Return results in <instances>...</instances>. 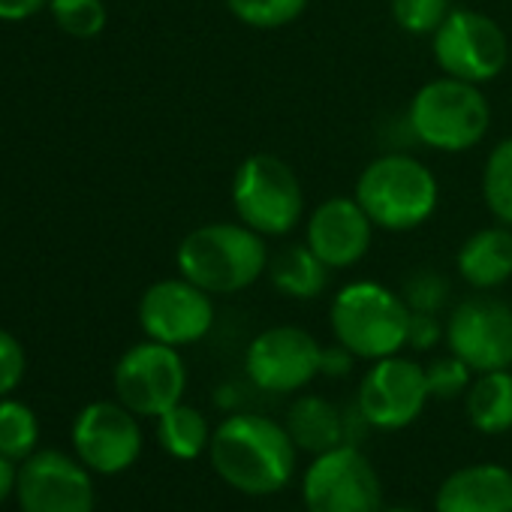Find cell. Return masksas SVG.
I'll use <instances>...</instances> for the list:
<instances>
[{
    "label": "cell",
    "instance_id": "cell-1",
    "mask_svg": "<svg viewBox=\"0 0 512 512\" xmlns=\"http://www.w3.org/2000/svg\"><path fill=\"white\" fill-rule=\"evenodd\" d=\"M208 461L229 488L247 497H269L293 482L299 446L284 422L241 410L211 431Z\"/></svg>",
    "mask_w": 512,
    "mask_h": 512
},
{
    "label": "cell",
    "instance_id": "cell-2",
    "mask_svg": "<svg viewBox=\"0 0 512 512\" xmlns=\"http://www.w3.org/2000/svg\"><path fill=\"white\" fill-rule=\"evenodd\" d=\"M269 244L241 220H214L190 229L178 250V275L211 296H235L253 287L269 269Z\"/></svg>",
    "mask_w": 512,
    "mask_h": 512
},
{
    "label": "cell",
    "instance_id": "cell-3",
    "mask_svg": "<svg viewBox=\"0 0 512 512\" xmlns=\"http://www.w3.org/2000/svg\"><path fill=\"white\" fill-rule=\"evenodd\" d=\"M353 196L377 229L410 232L437 211L440 184L434 172L413 154L389 151L374 157L359 172Z\"/></svg>",
    "mask_w": 512,
    "mask_h": 512
},
{
    "label": "cell",
    "instance_id": "cell-4",
    "mask_svg": "<svg viewBox=\"0 0 512 512\" xmlns=\"http://www.w3.org/2000/svg\"><path fill=\"white\" fill-rule=\"evenodd\" d=\"M491 127V106L482 85L452 76L425 82L407 106L410 136L440 154H461L476 148Z\"/></svg>",
    "mask_w": 512,
    "mask_h": 512
},
{
    "label": "cell",
    "instance_id": "cell-5",
    "mask_svg": "<svg viewBox=\"0 0 512 512\" xmlns=\"http://www.w3.org/2000/svg\"><path fill=\"white\" fill-rule=\"evenodd\" d=\"M410 308L401 293L377 281H353L341 287L329 308L332 338L356 359L377 362L407 347Z\"/></svg>",
    "mask_w": 512,
    "mask_h": 512
},
{
    "label": "cell",
    "instance_id": "cell-6",
    "mask_svg": "<svg viewBox=\"0 0 512 512\" xmlns=\"http://www.w3.org/2000/svg\"><path fill=\"white\" fill-rule=\"evenodd\" d=\"M235 220L263 238L290 235L305 217V190L296 169L278 154H250L232 175Z\"/></svg>",
    "mask_w": 512,
    "mask_h": 512
},
{
    "label": "cell",
    "instance_id": "cell-7",
    "mask_svg": "<svg viewBox=\"0 0 512 512\" xmlns=\"http://www.w3.org/2000/svg\"><path fill=\"white\" fill-rule=\"evenodd\" d=\"M302 503L308 512H383V482L356 443H341L311 458Z\"/></svg>",
    "mask_w": 512,
    "mask_h": 512
},
{
    "label": "cell",
    "instance_id": "cell-8",
    "mask_svg": "<svg viewBox=\"0 0 512 512\" xmlns=\"http://www.w3.org/2000/svg\"><path fill=\"white\" fill-rule=\"evenodd\" d=\"M434 64L443 76L488 85L509 64V37L485 13L452 10L431 37Z\"/></svg>",
    "mask_w": 512,
    "mask_h": 512
},
{
    "label": "cell",
    "instance_id": "cell-9",
    "mask_svg": "<svg viewBox=\"0 0 512 512\" xmlns=\"http://www.w3.org/2000/svg\"><path fill=\"white\" fill-rule=\"evenodd\" d=\"M112 383H115V395L124 407H130L136 416L157 419L184 401L187 365H184L178 347L148 338L142 344H133L118 359Z\"/></svg>",
    "mask_w": 512,
    "mask_h": 512
},
{
    "label": "cell",
    "instance_id": "cell-10",
    "mask_svg": "<svg viewBox=\"0 0 512 512\" xmlns=\"http://www.w3.org/2000/svg\"><path fill=\"white\" fill-rule=\"evenodd\" d=\"M323 344L302 326H272L244 350L247 380L272 395H293L320 377Z\"/></svg>",
    "mask_w": 512,
    "mask_h": 512
},
{
    "label": "cell",
    "instance_id": "cell-11",
    "mask_svg": "<svg viewBox=\"0 0 512 512\" xmlns=\"http://www.w3.org/2000/svg\"><path fill=\"white\" fill-rule=\"evenodd\" d=\"M431 401L425 365L395 353L371 362L359 383L356 407L374 431L410 428Z\"/></svg>",
    "mask_w": 512,
    "mask_h": 512
},
{
    "label": "cell",
    "instance_id": "cell-12",
    "mask_svg": "<svg viewBox=\"0 0 512 512\" xmlns=\"http://www.w3.org/2000/svg\"><path fill=\"white\" fill-rule=\"evenodd\" d=\"M446 347L473 374L503 371L512 365V305L476 293L458 302L446 320Z\"/></svg>",
    "mask_w": 512,
    "mask_h": 512
},
{
    "label": "cell",
    "instance_id": "cell-13",
    "mask_svg": "<svg viewBox=\"0 0 512 512\" xmlns=\"http://www.w3.org/2000/svg\"><path fill=\"white\" fill-rule=\"evenodd\" d=\"M76 458L100 476L130 470L142 455V428L130 407L121 401H94L79 410L73 422Z\"/></svg>",
    "mask_w": 512,
    "mask_h": 512
},
{
    "label": "cell",
    "instance_id": "cell-14",
    "mask_svg": "<svg viewBox=\"0 0 512 512\" xmlns=\"http://www.w3.org/2000/svg\"><path fill=\"white\" fill-rule=\"evenodd\" d=\"M139 326L145 338L190 347L202 341L214 326V296L190 284L187 278H166L151 284L139 299Z\"/></svg>",
    "mask_w": 512,
    "mask_h": 512
},
{
    "label": "cell",
    "instance_id": "cell-15",
    "mask_svg": "<svg viewBox=\"0 0 512 512\" xmlns=\"http://www.w3.org/2000/svg\"><path fill=\"white\" fill-rule=\"evenodd\" d=\"M16 500L22 512H94V479L79 458L37 449L19 467Z\"/></svg>",
    "mask_w": 512,
    "mask_h": 512
},
{
    "label": "cell",
    "instance_id": "cell-16",
    "mask_svg": "<svg viewBox=\"0 0 512 512\" xmlns=\"http://www.w3.org/2000/svg\"><path fill=\"white\" fill-rule=\"evenodd\" d=\"M374 229L377 226L356 202V196H329L308 214L305 244L332 272L353 269L371 250Z\"/></svg>",
    "mask_w": 512,
    "mask_h": 512
},
{
    "label": "cell",
    "instance_id": "cell-17",
    "mask_svg": "<svg viewBox=\"0 0 512 512\" xmlns=\"http://www.w3.org/2000/svg\"><path fill=\"white\" fill-rule=\"evenodd\" d=\"M434 512H512V470L494 461L452 470L434 494Z\"/></svg>",
    "mask_w": 512,
    "mask_h": 512
},
{
    "label": "cell",
    "instance_id": "cell-18",
    "mask_svg": "<svg viewBox=\"0 0 512 512\" xmlns=\"http://www.w3.org/2000/svg\"><path fill=\"white\" fill-rule=\"evenodd\" d=\"M455 269L470 290L491 293L512 278V226H482L464 238L455 253Z\"/></svg>",
    "mask_w": 512,
    "mask_h": 512
},
{
    "label": "cell",
    "instance_id": "cell-19",
    "mask_svg": "<svg viewBox=\"0 0 512 512\" xmlns=\"http://www.w3.org/2000/svg\"><path fill=\"white\" fill-rule=\"evenodd\" d=\"M284 425H287L293 443L299 446V452L320 455V452H329L341 443H350L347 413L323 395L296 398L293 407L287 410Z\"/></svg>",
    "mask_w": 512,
    "mask_h": 512
},
{
    "label": "cell",
    "instance_id": "cell-20",
    "mask_svg": "<svg viewBox=\"0 0 512 512\" xmlns=\"http://www.w3.org/2000/svg\"><path fill=\"white\" fill-rule=\"evenodd\" d=\"M329 266L320 260V256L302 241V244H284L281 250L272 253L269 260V281L272 287L287 296V299H296V302H311L317 299L326 284H329Z\"/></svg>",
    "mask_w": 512,
    "mask_h": 512
},
{
    "label": "cell",
    "instance_id": "cell-21",
    "mask_svg": "<svg viewBox=\"0 0 512 512\" xmlns=\"http://www.w3.org/2000/svg\"><path fill=\"white\" fill-rule=\"evenodd\" d=\"M464 413L479 434L494 437L512 431V371L476 374L464 392Z\"/></svg>",
    "mask_w": 512,
    "mask_h": 512
},
{
    "label": "cell",
    "instance_id": "cell-22",
    "mask_svg": "<svg viewBox=\"0 0 512 512\" xmlns=\"http://www.w3.org/2000/svg\"><path fill=\"white\" fill-rule=\"evenodd\" d=\"M211 425L202 410L190 404H175L163 416H157V440L166 455L178 461H196L199 455L208 452L211 443Z\"/></svg>",
    "mask_w": 512,
    "mask_h": 512
},
{
    "label": "cell",
    "instance_id": "cell-23",
    "mask_svg": "<svg viewBox=\"0 0 512 512\" xmlns=\"http://www.w3.org/2000/svg\"><path fill=\"white\" fill-rule=\"evenodd\" d=\"M482 199L497 223L512 226V136L500 139L485 157Z\"/></svg>",
    "mask_w": 512,
    "mask_h": 512
},
{
    "label": "cell",
    "instance_id": "cell-24",
    "mask_svg": "<svg viewBox=\"0 0 512 512\" xmlns=\"http://www.w3.org/2000/svg\"><path fill=\"white\" fill-rule=\"evenodd\" d=\"M40 443V419L37 413L16 401V398H0V455L10 461H25L37 452Z\"/></svg>",
    "mask_w": 512,
    "mask_h": 512
},
{
    "label": "cell",
    "instance_id": "cell-25",
    "mask_svg": "<svg viewBox=\"0 0 512 512\" xmlns=\"http://www.w3.org/2000/svg\"><path fill=\"white\" fill-rule=\"evenodd\" d=\"M226 7L244 28L278 31L308 10V0H226Z\"/></svg>",
    "mask_w": 512,
    "mask_h": 512
},
{
    "label": "cell",
    "instance_id": "cell-26",
    "mask_svg": "<svg viewBox=\"0 0 512 512\" xmlns=\"http://www.w3.org/2000/svg\"><path fill=\"white\" fill-rule=\"evenodd\" d=\"M49 13L55 25L76 40L100 37L109 22L103 0H49Z\"/></svg>",
    "mask_w": 512,
    "mask_h": 512
},
{
    "label": "cell",
    "instance_id": "cell-27",
    "mask_svg": "<svg viewBox=\"0 0 512 512\" xmlns=\"http://www.w3.org/2000/svg\"><path fill=\"white\" fill-rule=\"evenodd\" d=\"M389 10L395 25L413 37H434V31L452 13L449 0H392Z\"/></svg>",
    "mask_w": 512,
    "mask_h": 512
},
{
    "label": "cell",
    "instance_id": "cell-28",
    "mask_svg": "<svg viewBox=\"0 0 512 512\" xmlns=\"http://www.w3.org/2000/svg\"><path fill=\"white\" fill-rule=\"evenodd\" d=\"M401 299L416 314H440L449 302V281L434 269H419L404 278Z\"/></svg>",
    "mask_w": 512,
    "mask_h": 512
},
{
    "label": "cell",
    "instance_id": "cell-29",
    "mask_svg": "<svg viewBox=\"0 0 512 512\" xmlns=\"http://www.w3.org/2000/svg\"><path fill=\"white\" fill-rule=\"evenodd\" d=\"M473 371L455 356H437L425 365V380H428V392H431V401H452V398H461L470 383H473Z\"/></svg>",
    "mask_w": 512,
    "mask_h": 512
},
{
    "label": "cell",
    "instance_id": "cell-30",
    "mask_svg": "<svg viewBox=\"0 0 512 512\" xmlns=\"http://www.w3.org/2000/svg\"><path fill=\"white\" fill-rule=\"evenodd\" d=\"M25 377V350L10 335L7 329H0V398H7Z\"/></svg>",
    "mask_w": 512,
    "mask_h": 512
},
{
    "label": "cell",
    "instance_id": "cell-31",
    "mask_svg": "<svg viewBox=\"0 0 512 512\" xmlns=\"http://www.w3.org/2000/svg\"><path fill=\"white\" fill-rule=\"evenodd\" d=\"M440 341H446V326L437 320V314H416V311H410L407 347L416 350V353H428V350H434Z\"/></svg>",
    "mask_w": 512,
    "mask_h": 512
},
{
    "label": "cell",
    "instance_id": "cell-32",
    "mask_svg": "<svg viewBox=\"0 0 512 512\" xmlns=\"http://www.w3.org/2000/svg\"><path fill=\"white\" fill-rule=\"evenodd\" d=\"M356 356L344 347V344H332V347H323V359H320V374L329 377V380H341L347 374H353L356 368Z\"/></svg>",
    "mask_w": 512,
    "mask_h": 512
},
{
    "label": "cell",
    "instance_id": "cell-33",
    "mask_svg": "<svg viewBox=\"0 0 512 512\" xmlns=\"http://www.w3.org/2000/svg\"><path fill=\"white\" fill-rule=\"evenodd\" d=\"M46 7L49 0H0V22H25Z\"/></svg>",
    "mask_w": 512,
    "mask_h": 512
},
{
    "label": "cell",
    "instance_id": "cell-34",
    "mask_svg": "<svg viewBox=\"0 0 512 512\" xmlns=\"http://www.w3.org/2000/svg\"><path fill=\"white\" fill-rule=\"evenodd\" d=\"M16 482H19L16 461H10V458L0 455V503L13 497V491H16Z\"/></svg>",
    "mask_w": 512,
    "mask_h": 512
},
{
    "label": "cell",
    "instance_id": "cell-35",
    "mask_svg": "<svg viewBox=\"0 0 512 512\" xmlns=\"http://www.w3.org/2000/svg\"><path fill=\"white\" fill-rule=\"evenodd\" d=\"M383 512H425V509H413V506H392V509H383Z\"/></svg>",
    "mask_w": 512,
    "mask_h": 512
}]
</instances>
